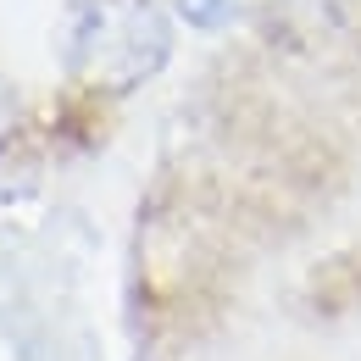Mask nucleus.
I'll list each match as a JSON object with an SVG mask.
<instances>
[{"instance_id":"2","label":"nucleus","mask_w":361,"mask_h":361,"mask_svg":"<svg viewBox=\"0 0 361 361\" xmlns=\"http://www.w3.org/2000/svg\"><path fill=\"white\" fill-rule=\"evenodd\" d=\"M178 6L183 23H195V28H223L228 11H233V0H173Z\"/></svg>"},{"instance_id":"1","label":"nucleus","mask_w":361,"mask_h":361,"mask_svg":"<svg viewBox=\"0 0 361 361\" xmlns=\"http://www.w3.org/2000/svg\"><path fill=\"white\" fill-rule=\"evenodd\" d=\"M173 50L156 0H78L67 23V67L94 90H134Z\"/></svg>"},{"instance_id":"3","label":"nucleus","mask_w":361,"mask_h":361,"mask_svg":"<svg viewBox=\"0 0 361 361\" xmlns=\"http://www.w3.org/2000/svg\"><path fill=\"white\" fill-rule=\"evenodd\" d=\"M17 128H23V106H17V94L0 84V150L17 139Z\"/></svg>"}]
</instances>
